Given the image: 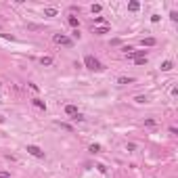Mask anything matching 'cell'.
I'll return each instance as SVG.
<instances>
[{"label": "cell", "instance_id": "6da1fadb", "mask_svg": "<svg viewBox=\"0 0 178 178\" xmlns=\"http://www.w3.org/2000/svg\"><path fill=\"white\" fill-rule=\"evenodd\" d=\"M84 65H86L88 69H92V71H101L103 69V65L99 63V59H95L92 55H86V57H84Z\"/></svg>", "mask_w": 178, "mask_h": 178}, {"label": "cell", "instance_id": "7a4b0ae2", "mask_svg": "<svg viewBox=\"0 0 178 178\" xmlns=\"http://www.w3.org/2000/svg\"><path fill=\"white\" fill-rule=\"evenodd\" d=\"M52 40H55V44H61V46H73V40L67 38L65 34H55Z\"/></svg>", "mask_w": 178, "mask_h": 178}, {"label": "cell", "instance_id": "3957f363", "mask_svg": "<svg viewBox=\"0 0 178 178\" xmlns=\"http://www.w3.org/2000/svg\"><path fill=\"white\" fill-rule=\"evenodd\" d=\"M27 153L38 157V159H44V151H42L40 147H36V145H27Z\"/></svg>", "mask_w": 178, "mask_h": 178}, {"label": "cell", "instance_id": "277c9868", "mask_svg": "<svg viewBox=\"0 0 178 178\" xmlns=\"http://www.w3.org/2000/svg\"><path fill=\"white\" fill-rule=\"evenodd\" d=\"M92 34H96V36L109 34V25H101V27H92Z\"/></svg>", "mask_w": 178, "mask_h": 178}, {"label": "cell", "instance_id": "5b68a950", "mask_svg": "<svg viewBox=\"0 0 178 178\" xmlns=\"http://www.w3.org/2000/svg\"><path fill=\"white\" fill-rule=\"evenodd\" d=\"M65 113H67V115H73V118H75V115H78L80 111H78V107H75V105H65Z\"/></svg>", "mask_w": 178, "mask_h": 178}, {"label": "cell", "instance_id": "8992f818", "mask_svg": "<svg viewBox=\"0 0 178 178\" xmlns=\"http://www.w3.org/2000/svg\"><path fill=\"white\" fill-rule=\"evenodd\" d=\"M57 9H52V6H50V9H44V17H57Z\"/></svg>", "mask_w": 178, "mask_h": 178}, {"label": "cell", "instance_id": "52a82bcc", "mask_svg": "<svg viewBox=\"0 0 178 178\" xmlns=\"http://www.w3.org/2000/svg\"><path fill=\"white\" fill-rule=\"evenodd\" d=\"M34 105L38 107V109H42V111H46V103H44V101H40V99H34Z\"/></svg>", "mask_w": 178, "mask_h": 178}, {"label": "cell", "instance_id": "ba28073f", "mask_svg": "<svg viewBox=\"0 0 178 178\" xmlns=\"http://www.w3.org/2000/svg\"><path fill=\"white\" fill-rule=\"evenodd\" d=\"M142 46H155V38H142Z\"/></svg>", "mask_w": 178, "mask_h": 178}, {"label": "cell", "instance_id": "9c48e42d", "mask_svg": "<svg viewBox=\"0 0 178 178\" xmlns=\"http://www.w3.org/2000/svg\"><path fill=\"white\" fill-rule=\"evenodd\" d=\"M128 9H130L132 13H136V11H138V9H141V4H138V2H136V0H132L130 4H128Z\"/></svg>", "mask_w": 178, "mask_h": 178}, {"label": "cell", "instance_id": "30bf717a", "mask_svg": "<svg viewBox=\"0 0 178 178\" xmlns=\"http://www.w3.org/2000/svg\"><path fill=\"white\" fill-rule=\"evenodd\" d=\"M172 67H174V65H172V61H164V63H161V71H170Z\"/></svg>", "mask_w": 178, "mask_h": 178}, {"label": "cell", "instance_id": "8fae6325", "mask_svg": "<svg viewBox=\"0 0 178 178\" xmlns=\"http://www.w3.org/2000/svg\"><path fill=\"white\" fill-rule=\"evenodd\" d=\"M40 63H42V65H52V57H42V59H40Z\"/></svg>", "mask_w": 178, "mask_h": 178}, {"label": "cell", "instance_id": "7c38bea8", "mask_svg": "<svg viewBox=\"0 0 178 178\" xmlns=\"http://www.w3.org/2000/svg\"><path fill=\"white\" fill-rule=\"evenodd\" d=\"M88 151H90V153H99V151H101V145H90Z\"/></svg>", "mask_w": 178, "mask_h": 178}, {"label": "cell", "instance_id": "4fadbf2b", "mask_svg": "<svg viewBox=\"0 0 178 178\" xmlns=\"http://www.w3.org/2000/svg\"><path fill=\"white\" fill-rule=\"evenodd\" d=\"M132 82H134L132 78H119L118 80V84H132Z\"/></svg>", "mask_w": 178, "mask_h": 178}, {"label": "cell", "instance_id": "5bb4252c", "mask_svg": "<svg viewBox=\"0 0 178 178\" xmlns=\"http://www.w3.org/2000/svg\"><path fill=\"white\" fill-rule=\"evenodd\" d=\"M69 25H71V27H78V25H80V21H78L75 17H69Z\"/></svg>", "mask_w": 178, "mask_h": 178}, {"label": "cell", "instance_id": "9a60e30c", "mask_svg": "<svg viewBox=\"0 0 178 178\" xmlns=\"http://www.w3.org/2000/svg\"><path fill=\"white\" fill-rule=\"evenodd\" d=\"M147 63V57H141V59H134V65H145Z\"/></svg>", "mask_w": 178, "mask_h": 178}, {"label": "cell", "instance_id": "2e32d148", "mask_svg": "<svg viewBox=\"0 0 178 178\" xmlns=\"http://www.w3.org/2000/svg\"><path fill=\"white\" fill-rule=\"evenodd\" d=\"M95 23H101V25H107V23H105V17H95Z\"/></svg>", "mask_w": 178, "mask_h": 178}, {"label": "cell", "instance_id": "e0dca14e", "mask_svg": "<svg viewBox=\"0 0 178 178\" xmlns=\"http://www.w3.org/2000/svg\"><path fill=\"white\" fill-rule=\"evenodd\" d=\"M170 19H172V21H178V13L172 11V13H170Z\"/></svg>", "mask_w": 178, "mask_h": 178}, {"label": "cell", "instance_id": "ac0fdd59", "mask_svg": "<svg viewBox=\"0 0 178 178\" xmlns=\"http://www.w3.org/2000/svg\"><path fill=\"white\" fill-rule=\"evenodd\" d=\"M134 101H136V103H147V96H136Z\"/></svg>", "mask_w": 178, "mask_h": 178}, {"label": "cell", "instance_id": "d6986e66", "mask_svg": "<svg viewBox=\"0 0 178 178\" xmlns=\"http://www.w3.org/2000/svg\"><path fill=\"white\" fill-rule=\"evenodd\" d=\"M59 126H61V128H63V130H73V128H71L69 124H61V122H59Z\"/></svg>", "mask_w": 178, "mask_h": 178}, {"label": "cell", "instance_id": "ffe728a7", "mask_svg": "<svg viewBox=\"0 0 178 178\" xmlns=\"http://www.w3.org/2000/svg\"><path fill=\"white\" fill-rule=\"evenodd\" d=\"M92 13H101V4H92Z\"/></svg>", "mask_w": 178, "mask_h": 178}, {"label": "cell", "instance_id": "44dd1931", "mask_svg": "<svg viewBox=\"0 0 178 178\" xmlns=\"http://www.w3.org/2000/svg\"><path fill=\"white\" fill-rule=\"evenodd\" d=\"M145 124H147V126H155V119L149 118V119H145Z\"/></svg>", "mask_w": 178, "mask_h": 178}, {"label": "cell", "instance_id": "7402d4cb", "mask_svg": "<svg viewBox=\"0 0 178 178\" xmlns=\"http://www.w3.org/2000/svg\"><path fill=\"white\" fill-rule=\"evenodd\" d=\"M0 178H11V174L9 172H0Z\"/></svg>", "mask_w": 178, "mask_h": 178}, {"label": "cell", "instance_id": "603a6c76", "mask_svg": "<svg viewBox=\"0 0 178 178\" xmlns=\"http://www.w3.org/2000/svg\"><path fill=\"white\" fill-rule=\"evenodd\" d=\"M2 122H4V118H2V115H0V124H2Z\"/></svg>", "mask_w": 178, "mask_h": 178}]
</instances>
